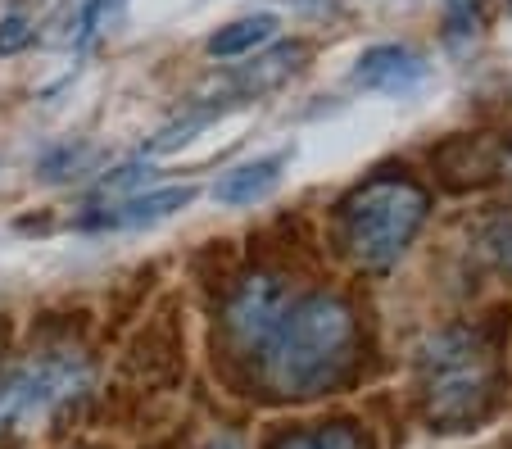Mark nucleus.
<instances>
[{
	"instance_id": "1",
	"label": "nucleus",
	"mask_w": 512,
	"mask_h": 449,
	"mask_svg": "<svg viewBox=\"0 0 512 449\" xmlns=\"http://www.w3.org/2000/svg\"><path fill=\"white\" fill-rule=\"evenodd\" d=\"M354 313L336 295L290 304L277 336L263 350V381L277 395H318L354 363Z\"/></svg>"
},
{
	"instance_id": "2",
	"label": "nucleus",
	"mask_w": 512,
	"mask_h": 449,
	"mask_svg": "<svg viewBox=\"0 0 512 449\" xmlns=\"http://www.w3.org/2000/svg\"><path fill=\"white\" fill-rule=\"evenodd\" d=\"M494 386H499V363L481 332L454 327L422 350V400L435 427L458 431L481 422L494 404Z\"/></svg>"
},
{
	"instance_id": "3",
	"label": "nucleus",
	"mask_w": 512,
	"mask_h": 449,
	"mask_svg": "<svg viewBox=\"0 0 512 449\" xmlns=\"http://www.w3.org/2000/svg\"><path fill=\"white\" fill-rule=\"evenodd\" d=\"M426 218V191L408 177H372L340 205V241L363 268H390Z\"/></svg>"
},
{
	"instance_id": "4",
	"label": "nucleus",
	"mask_w": 512,
	"mask_h": 449,
	"mask_svg": "<svg viewBox=\"0 0 512 449\" xmlns=\"http://www.w3.org/2000/svg\"><path fill=\"white\" fill-rule=\"evenodd\" d=\"M91 363L78 350H46L0 368V431H32L82 400Z\"/></svg>"
},
{
	"instance_id": "5",
	"label": "nucleus",
	"mask_w": 512,
	"mask_h": 449,
	"mask_svg": "<svg viewBox=\"0 0 512 449\" xmlns=\"http://www.w3.org/2000/svg\"><path fill=\"white\" fill-rule=\"evenodd\" d=\"M290 309L286 282L277 273H250L227 300V341L236 354H263Z\"/></svg>"
},
{
	"instance_id": "6",
	"label": "nucleus",
	"mask_w": 512,
	"mask_h": 449,
	"mask_svg": "<svg viewBox=\"0 0 512 449\" xmlns=\"http://www.w3.org/2000/svg\"><path fill=\"white\" fill-rule=\"evenodd\" d=\"M422 78H426V64L408 46H372V50H363V59H358V69H354L358 87L386 91V96H404Z\"/></svg>"
},
{
	"instance_id": "7",
	"label": "nucleus",
	"mask_w": 512,
	"mask_h": 449,
	"mask_svg": "<svg viewBox=\"0 0 512 449\" xmlns=\"http://www.w3.org/2000/svg\"><path fill=\"white\" fill-rule=\"evenodd\" d=\"M195 200L191 186H168V191H150V196H132L123 205H109L100 214H91V227H145V223H159V218L177 214Z\"/></svg>"
},
{
	"instance_id": "8",
	"label": "nucleus",
	"mask_w": 512,
	"mask_h": 449,
	"mask_svg": "<svg viewBox=\"0 0 512 449\" xmlns=\"http://www.w3.org/2000/svg\"><path fill=\"white\" fill-rule=\"evenodd\" d=\"M290 164V155L281 150V155H268V159H254V164H241L232 168V173L218 177V186H213V200L218 205H254V200L272 196L281 182V168Z\"/></svg>"
},
{
	"instance_id": "9",
	"label": "nucleus",
	"mask_w": 512,
	"mask_h": 449,
	"mask_svg": "<svg viewBox=\"0 0 512 449\" xmlns=\"http://www.w3.org/2000/svg\"><path fill=\"white\" fill-rule=\"evenodd\" d=\"M304 55H309L304 46H277V50H268V55H259L254 64H245L241 78H232V91H241V96H250V100L263 96V91L281 87L290 73L300 69Z\"/></svg>"
},
{
	"instance_id": "10",
	"label": "nucleus",
	"mask_w": 512,
	"mask_h": 449,
	"mask_svg": "<svg viewBox=\"0 0 512 449\" xmlns=\"http://www.w3.org/2000/svg\"><path fill=\"white\" fill-rule=\"evenodd\" d=\"M272 32H277V14H250V19H236V23H227V28H218L209 37V55H218V59L250 55V50H259L263 41H272Z\"/></svg>"
},
{
	"instance_id": "11",
	"label": "nucleus",
	"mask_w": 512,
	"mask_h": 449,
	"mask_svg": "<svg viewBox=\"0 0 512 449\" xmlns=\"http://www.w3.org/2000/svg\"><path fill=\"white\" fill-rule=\"evenodd\" d=\"M277 449H368V436L349 422H336V427H313V431H295L286 436Z\"/></svg>"
},
{
	"instance_id": "12",
	"label": "nucleus",
	"mask_w": 512,
	"mask_h": 449,
	"mask_svg": "<svg viewBox=\"0 0 512 449\" xmlns=\"http://www.w3.org/2000/svg\"><path fill=\"white\" fill-rule=\"evenodd\" d=\"M118 5H123V0H87V5H82V14H78V46H87V41L96 37L109 19H114Z\"/></svg>"
},
{
	"instance_id": "13",
	"label": "nucleus",
	"mask_w": 512,
	"mask_h": 449,
	"mask_svg": "<svg viewBox=\"0 0 512 449\" xmlns=\"http://www.w3.org/2000/svg\"><path fill=\"white\" fill-rule=\"evenodd\" d=\"M476 32V0H449V37Z\"/></svg>"
},
{
	"instance_id": "14",
	"label": "nucleus",
	"mask_w": 512,
	"mask_h": 449,
	"mask_svg": "<svg viewBox=\"0 0 512 449\" xmlns=\"http://www.w3.org/2000/svg\"><path fill=\"white\" fill-rule=\"evenodd\" d=\"M28 37L32 32H28V23L23 19H5L0 23V55H14L19 46H28Z\"/></svg>"
},
{
	"instance_id": "15",
	"label": "nucleus",
	"mask_w": 512,
	"mask_h": 449,
	"mask_svg": "<svg viewBox=\"0 0 512 449\" xmlns=\"http://www.w3.org/2000/svg\"><path fill=\"white\" fill-rule=\"evenodd\" d=\"M499 254H503V264L512 268V218L503 223V232H499Z\"/></svg>"
},
{
	"instance_id": "16",
	"label": "nucleus",
	"mask_w": 512,
	"mask_h": 449,
	"mask_svg": "<svg viewBox=\"0 0 512 449\" xmlns=\"http://www.w3.org/2000/svg\"><path fill=\"white\" fill-rule=\"evenodd\" d=\"M209 449H241L236 440H218V445H209Z\"/></svg>"
},
{
	"instance_id": "17",
	"label": "nucleus",
	"mask_w": 512,
	"mask_h": 449,
	"mask_svg": "<svg viewBox=\"0 0 512 449\" xmlns=\"http://www.w3.org/2000/svg\"><path fill=\"white\" fill-rule=\"evenodd\" d=\"M508 10H512V0H508Z\"/></svg>"
}]
</instances>
